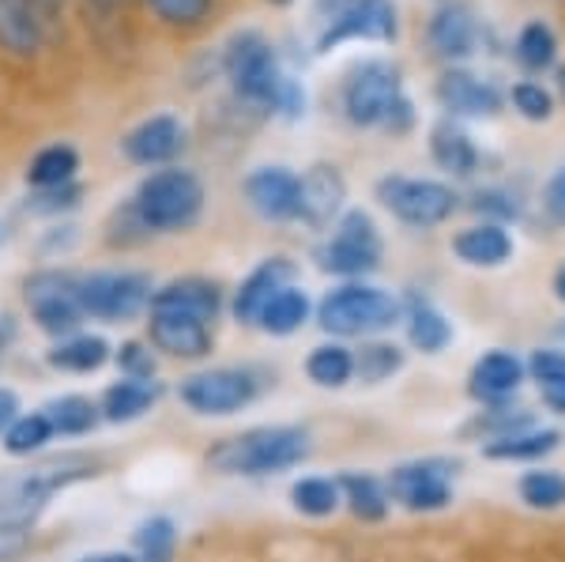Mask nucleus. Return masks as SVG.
<instances>
[{
	"instance_id": "obj_56",
	"label": "nucleus",
	"mask_w": 565,
	"mask_h": 562,
	"mask_svg": "<svg viewBox=\"0 0 565 562\" xmlns=\"http://www.w3.org/2000/svg\"><path fill=\"white\" fill-rule=\"evenodd\" d=\"M0 359H4V340H0Z\"/></svg>"
},
{
	"instance_id": "obj_30",
	"label": "nucleus",
	"mask_w": 565,
	"mask_h": 562,
	"mask_svg": "<svg viewBox=\"0 0 565 562\" xmlns=\"http://www.w3.org/2000/svg\"><path fill=\"white\" fill-rule=\"evenodd\" d=\"M340 491H343V502L351 506V513L359 521H381L388 513V491L377 476H366V473H348L340 479Z\"/></svg>"
},
{
	"instance_id": "obj_51",
	"label": "nucleus",
	"mask_w": 565,
	"mask_h": 562,
	"mask_svg": "<svg viewBox=\"0 0 565 562\" xmlns=\"http://www.w3.org/2000/svg\"><path fill=\"white\" fill-rule=\"evenodd\" d=\"M20 415V396L12 393V389H0V434L8 431V423Z\"/></svg>"
},
{
	"instance_id": "obj_39",
	"label": "nucleus",
	"mask_w": 565,
	"mask_h": 562,
	"mask_svg": "<svg viewBox=\"0 0 565 562\" xmlns=\"http://www.w3.org/2000/svg\"><path fill=\"white\" fill-rule=\"evenodd\" d=\"M174 548H178V529L170 518H151L136 532L140 562H174Z\"/></svg>"
},
{
	"instance_id": "obj_58",
	"label": "nucleus",
	"mask_w": 565,
	"mask_h": 562,
	"mask_svg": "<svg viewBox=\"0 0 565 562\" xmlns=\"http://www.w3.org/2000/svg\"><path fill=\"white\" fill-rule=\"evenodd\" d=\"M276 4H287V0H276Z\"/></svg>"
},
{
	"instance_id": "obj_12",
	"label": "nucleus",
	"mask_w": 565,
	"mask_h": 562,
	"mask_svg": "<svg viewBox=\"0 0 565 562\" xmlns=\"http://www.w3.org/2000/svg\"><path fill=\"white\" fill-rule=\"evenodd\" d=\"M181 401L196 415H234L245 404L257 401V378L249 370L234 367L204 370V374H193L181 382Z\"/></svg>"
},
{
	"instance_id": "obj_24",
	"label": "nucleus",
	"mask_w": 565,
	"mask_h": 562,
	"mask_svg": "<svg viewBox=\"0 0 565 562\" xmlns=\"http://www.w3.org/2000/svg\"><path fill=\"white\" fill-rule=\"evenodd\" d=\"M479 26L471 20V12L463 4H449L430 20V45L441 57H468L476 50Z\"/></svg>"
},
{
	"instance_id": "obj_46",
	"label": "nucleus",
	"mask_w": 565,
	"mask_h": 562,
	"mask_svg": "<svg viewBox=\"0 0 565 562\" xmlns=\"http://www.w3.org/2000/svg\"><path fill=\"white\" fill-rule=\"evenodd\" d=\"M31 551V529H8L0 524V562H20Z\"/></svg>"
},
{
	"instance_id": "obj_54",
	"label": "nucleus",
	"mask_w": 565,
	"mask_h": 562,
	"mask_svg": "<svg viewBox=\"0 0 565 562\" xmlns=\"http://www.w3.org/2000/svg\"><path fill=\"white\" fill-rule=\"evenodd\" d=\"M34 8H39V12H42V20H45V15H53V12H57V0H34Z\"/></svg>"
},
{
	"instance_id": "obj_29",
	"label": "nucleus",
	"mask_w": 565,
	"mask_h": 562,
	"mask_svg": "<svg viewBox=\"0 0 565 562\" xmlns=\"http://www.w3.org/2000/svg\"><path fill=\"white\" fill-rule=\"evenodd\" d=\"M76 170H79L76 148H68V144H50V148H42L39 156L31 159L26 181H31L34 189H61V185H72Z\"/></svg>"
},
{
	"instance_id": "obj_6",
	"label": "nucleus",
	"mask_w": 565,
	"mask_h": 562,
	"mask_svg": "<svg viewBox=\"0 0 565 562\" xmlns=\"http://www.w3.org/2000/svg\"><path fill=\"white\" fill-rule=\"evenodd\" d=\"M377 201L407 226H437L457 212V193L430 178H381Z\"/></svg>"
},
{
	"instance_id": "obj_13",
	"label": "nucleus",
	"mask_w": 565,
	"mask_h": 562,
	"mask_svg": "<svg viewBox=\"0 0 565 562\" xmlns=\"http://www.w3.org/2000/svg\"><path fill=\"white\" fill-rule=\"evenodd\" d=\"M298 193H302V181L287 167H260L245 178V201L253 204L260 220L271 223L298 220Z\"/></svg>"
},
{
	"instance_id": "obj_1",
	"label": "nucleus",
	"mask_w": 565,
	"mask_h": 562,
	"mask_svg": "<svg viewBox=\"0 0 565 562\" xmlns=\"http://www.w3.org/2000/svg\"><path fill=\"white\" fill-rule=\"evenodd\" d=\"M87 476H95V465L87 457H79V453H65V457H53L45 465L0 476V524H8V529H31L42 518V510L50 506L53 495Z\"/></svg>"
},
{
	"instance_id": "obj_45",
	"label": "nucleus",
	"mask_w": 565,
	"mask_h": 562,
	"mask_svg": "<svg viewBox=\"0 0 565 562\" xmlns=\"http://www.w3.org/2000/svg\"><path fill=\"white\" fill-rule=\"evenodd\" d=\"M527 367V374L535 378V382H554V378H565V351L558 348H540V351H532V359L524 362Z\"/></svg>"
},
{
	"instance_id": "obj_23",
	"label": "nucleus",
	"mask_w": 565,
	"mask_h": 562,
	"mask_svg": "<svg viewBox=\"0 0 565 562\" xmlns=\"http://www.w3.org/2000/svg\"><path fill=\"white\" fill-rule=\"evenodd\" d=\"M452 253L471 268H498L513 257V238L501 223H476L452 238Z\"/></svg>"
},
{
	"instance_id": "obj_18",
	"label": "nucleus",
	"mask_w": 565,
	"mask_h": 562,
	"mask_svg": "<svg viewBox=\"0 0 565 562\" xmlns=\"http://www.w3.org/2000/svg\"><path fill=\"white\" fill-rule=\"evenodd\" d=\"M295 276H298L295 261H287V257L264 261L260 268H253L249 276L242 279L238 295H234V317L245 321V325H257L260 314H264V306H268L271 298L282 291V287L295 284Z\"/></svg>"
},
{
	"instance_id": "obj_50",
	"label": "nucleus",
	"mask_w": 565,
	"mask_h": 562,
	"mask_svg": "<svg viewBox=\"0 0 565 562\" xmlns=\"http://www.w3.org/2000/svg\"><path fill=\"white\" fill-rule=\"evenodd\" d=\"M476 201H479L476 204L479 212L487 208V212H498L501 220H513V215H516V204H501V201H509V197H501V193H479Z\"/></svg>"
},
{
	"instance_id": "obj_52",
	"label": "nucleus",
	"mask_w": 565,
	"mask_h": 562,
	"mask_svg": "<svg viewBox=\"0 0 565 562\" xmlns=\"http://www.w3.org/2000/svg\"><path fill=\"white\" fill-rule=\"evenodd\" d=\"M79 562H136V559L121 555V551H106V555H90V559H79Z\"/></svg>"
},
{
	"instance_id": "obj_37",
	"label": "nucleus",
	"mask_w": 565,
	"mask_h": 562,
	"mask_svg": "<svg viewBox=\"0 0 565 562\" xmlns=\"http://www.w3.org/2000/svg\"><path fill=\"white\" fill-rule=\"evenodd\" d=\"M558 57V39L546 23H527L521 34H516V61L527 72H543L554 65Z\"/></svg>"
},
{
	"instance_id": "obj_26",
	"label": "nucleus",
	"mask_w": 565,
	"mask_h": 562,
	"mask_svg": "<svg viewBox=\"0 0 565 562\" xmlns=\"http://www.w3.org/2000/svg\"><path fill=\"white\" fill-rule=\"evenodd\" d=\"M430 151H434L437 167L449 170V174H457V178L476 174V167H479V151H476V144H471V136L457 129L452 121L437 125L430 132Z\"/></svg>"
},
{
	"instance_id": "obj_11",
	"label": "nucleus",
	"mask_w": 565,
	"mask_h": 562,
	"mask_svg": "<svg viewBox=\"0 0 565 562\" xmlns=\"http://www.w3.org/2000/svg\"><path fill=\"white\" fill-rule=\"evenodd\" d=\"M381 265V234L366 212H348L321 250V268L335 276H366Z\"/></svg>"
},
{
	"instance_id": "obj_44",
	"label": "nucleus",
	"mask_w": 565,
	"mask_h": 562,
	"mask_svg": "<svg viewBox=\"0 0 565 562\" xmlns=\"http://www.w3.org/2000/svg\"><path fill=\"white\" fill-rule=\"evenodd\" d=\"M117 367H121L125 378H132V382H151L154 378V356L151 348H143V343H125L121 351H117Z\"/></svg>"
},
{
	"instance_id": "obj_10",
	"label": "nucleus",
	"mask_w": 565,
	"mask_h": 562,
	"mask_svg": "<svg viewBox=\"0 0 565 562\" xmlns=\"http://www.w3.org/2000/svg\"><path fill=\"white\" fill-rule=\"evenodd\" d=\"M23 291L42 332H50V337H72L79 329V321H84L79 276H72V272H34Z\"/></svg>"
},
{
	"instance_id": "obj_38",
	"label": "nucleus",
	"mask_w": 565,
	"mask_h": 562,
	"mask_svg": "<svg viewBox=\"0 0 565 562\" xmlns=\"http://www.w3.org/2000/svg\"><path fill=\"white\" fill-rule=\"evenodd\" d=\"M42 412L53 423V434H87L98 423V407L87 396H61V401H53Z\"/></svg>"
},
{
	"instance_id": "obj_8",
	"label": "nucleus",
	"mask_w": 565,
	"mask_h": 562,
	"mask_svg": "<svg viewBox=\"0 0 565 562\" xmlns=\"http://www.w3.org/2000/svg\"><path fill=\"white\" fill-rule=\"evenodd\" d=\"M452 476H457V460L426 457L392 468L385 479V491L392 502L407 506L412 513H434L452 502Z\"/></svg>"
},
{
	"instance_id": "obj_9",
	"label": "nucleus",
	"mask_w": 565,
	"mask_h": 562,
	"mask_svg": "<svg viewBox=\"0 0 565 562\" xmlns=\"http://www.w3.org/2000/svg\"><path fill=\"white\" fill-rule=\"evenodd\" d=\"M404 98L407 95H404V84H399V72L385 65V61H370V65H362L348 79V87H343V110H348L351 121L362 125V129H373V125L385 129L392 110H396Z\"/></svg>"
},
{
	"instance_id": "obj_34",
	"label": "nucleus",
	"mask_w": 565,
	"mask_h": 562,
	"mask_svg": "<svg viewBox=\"0 0 565 562\" xmlns=\"http://www.w3.org/2000/svg\"><path fill=\"white\" fill-rule=\"evenodd\" d=\"M290 502H295V510L306 513V518H328V513H335V506L343 502L340 479H324V476L298 479V484L290 487Z\"/></svg>"
},
{
	"instance_id": "obj_42",
	"label": "nucleus",
	"mask_w": 565,
	"mask_h": 562,
	"mask_svg": "<svg viewBox=\"0 0 565 562\" xmlns=\"http://www.w3.org/2000/svg\"><path fill=\"white\" fill-rule=\"evenodd\" d=\"M148 8L170 26H200L212 15L215 0H148Z\"/></svg>"
},
{
	"instance_id": "obj_33",
	"label": "nucleus",
	"mask_w": 565,
	"mask_h": 562,
	"mask_svg": "<svg viewBox=\"0 0 565 562\" xmlns=\"http://www.w3.org/2000/svg\"><path fill=\"white\" fill-rule=\"evenodd\" d=\"M109 359V343L103 337H68L50 351V367L68 374H90Z\"/></svg>"
},
{
	"instance_id": "obj_19",
	"label": "nucleus",
	"mask_w": 565,
	"mask_h": 562,
	"mask_svg": "<svg viewBox=\"0 0 565 562\" xmlns=\"http://www.w3.org/2000/svg\"><path fill=\"white\" fill-rule=\"evenodd\" d=\"M527 374V367L513 351H487L468 374V393L476 396L479 404H505L509 396L521 389Z\"/></svg>"
},
{
	"instance_id": "obj_47",
	"label": "nucleus",
	"mask_w": 565,
	"mask_h": 562,
	"mask_svg": "<svg viewBox=\"0 0 565 562\" xmlns=\"http://www.w3.org/2000/svg\"><path fill=\"white\" fill-rule=\"evenodd\" d=\"M543 208L554 223H565V167L546 181V193H543Z\"/></svg>"
},
{
	"instance_id": "obj_3",
	"label": "nucleus",
	"mask_w": 565,
	"mask_h": 562,
	"mask_svg": "<svg viewBox=\"0 0 565 562\" xmlns=\"http://www.w3.org/2000/svg\"><path fill=\"white\" fill-rule=\"evenodd\" d=\"M132 212L140 226L159 234H174V231H189L200 212H204V185L193 170H154L140 181L132 197Z\"/></svg>"
},
{
	"instance_id": "obj_7",
	"label": "nucleus",
	"mask_w": 565,
	"mask_h": 562,
	"mask_svg": "<svg viewBox=\"0 0 565 562\" xmlns=\"http://www.w3.org/2000/svg\"><path fill=\"white\" fill-rule=\"evenodd\" d=\"M151 279L140 272H95L79 276V306L84 317L98 321H129L151 306Z\"/></svg>"
},
{
	"instance_id": "obj_35",
	"label": "nucleus",
	"mask_w": 565,
	"mask_h": 562,
	"mask_svg": "<svg viewBox=\"0 0 565 562\" xmlns=\"http://www.w3.org/2000/svg\"><path fill=\"white\" fill-rule=\"evenodd\" d=\"M50 438H53V423L45 420V412H26L8 423L4 449L12 453V457H31V453H39Z\"/></svg>"
},
{
	"instance_id": "obj_36",
	"label": "nucleus",
	"mask_w": 565,
	"mask_h": 562,
	"mask_svg": "<svg viewBox=\"0 0 565 562\" xmlns=\"http://www.w3.org/2000/svg\"><path fill=\"white\" fill-rule=\"evenodd\" d=\"M404 367V351L396 348V343H362L359 356H354V374H359V382L366 385H377V382H388L396 370Z\"/></svg>"
},
{
	"instance_id": "obj_20",
	"label": "nucleus",
	"mask_w": 565,
	"mask_h": 562,
	"mask_svg": "<svg viewBox=\"0 0 565 562\" xmlns=\"http://www.w3.org/2000/svg\"><path fill=\"white\" fill-rule=\"evenodd\" d=\"M437 103L457 117H494L501 110V95L494 91V84L460 68L445 72L437 79Z\"/></svg>"
},
{
	"instance_id": "obj_48",
	"label": "nucleus",
	"mask_w": 565,
	"mask_h": 562,
	"mask_svg": "<svg viewBox=\"0 0 565 562\" xmlns=\"http://www.w3.org/2000/svg\"><path fill=\"white\" fill-rule=\"evenodd\" d=\"M540 393H543V404L551 407V412L565 415V378H554V382H543V385H540Z\"/></svg>"
},
{
	"instance_id": "obj_40",
	"label": "nucleus",
	"mask_w": 565,
	"mask_h": 562,
	"mask_svg": "<svg viewBox=\"0 0 565 562\" xmlns=\"http://www.w3.org/2000/svg\"><path fill=\"white\" fill-rule=\"evenodd\" d=\"M532 427V412H524V407H501L494 404L490 412H482L476 423H468L463 434H479L482 442H494V438H505V434H516V431H527Z\"/></svg>"
},
{
	"instance_id": "obj_17",
	"label": "nucleus",
	"mask_w": 565,
	"mask_h": 562,
	"mask_svg": "<svg viewBox=\"0 0 565 562\" xmlns=\"http://www.w3.org/2000/svg\"><path fill=\"white\" fill-rule=\"evenodd\" d=\"M181 148H185V125L170 114H154L125 136V156L140 167H162V162L178 159Z\"/></svg>"
},
{
	"instance_id": "obj_32",
	"label": "nucleus",
	"mask_w": 565,
	"mask_h": 562,
	"mask_svg": "<svg viewBox=\"0 0 565 562\" xmlns=\"http://www.w3.org/2000/svg\"><path fill=\"white\" fill-rule=\"evenodd\" d=\"M306 374H309V382L321 389L348 385L354 378V351H348L343 343H321V348L309 351Z\"/></svg>"
},
{
	"instance_id": "obj_4",
	"label": "nucleus",
	"mask_w": 565,
	"mask_h": 562,
	"mask_svg": "<svg viewBox=\"0 0 565 562\" xmlns=\"http://www.w3.org/2000/svg\"><path fill=\"white\" fill-rule=\"evenodd\" d=\"M399 303L388 291L366 284H348L335 287L321 298L317 306V321L332 337H373V332H385L396 325Z\"/></svg>"
},
{
	"instance_id": "obj_15",
	"label": "nucleus",
	"mask_w": 565,
	"mask_h": 562,
	"mask_svg": "<svg viewBox=\"0 0 565 562\" xmlns=\"http://www.w3.org/2000/svg\"><path fill=\"white\" fill-rule=\"evenodd\" d=\"M351 39L392 42L396 39V8H392L388 0H366V4H359L354 12L324 23V34H321V42H317V50L328 53L332 45L351 42Z\"/></svg>"
},
{
	"instance_id": "obj_41",
	"label": "nucleus",
	"mask_w": 565,
	"mask_h": 562,
	"mask_svg": "<svg viewBox=\"0 0 565 562\" xmlns=\"http://www.w3.org/2000/svg\"><path fill=\"white\" fill-rule=\"evenodd\" d=\"M521 498L532 510H558V506H565V476L551 473V468L527 473L521 479Z\"/></svg>"
},
{
	"instance_id": "obj_16",
	"label": "nucleus",
	"mask_w": 565,
	"mask_h": 562,
	"mask_svg": "<svg viewBox=\"0 0 565 562\" xmlns=\"http://www.w3.org/2000/svg\"><path fill=\"white\" fill-rule=\"evenodd\" d=\"M302 193H298V220L309 226H328L340 215L343 201H348V181L332 162H317L309 167L302 178Z\"/></svg>"
},
{
	"instance_id": "obj_59",
	"label": "nucleus",
	"mask_w": 565,
	"mask_h": 562,
	"mask_svg": "<svg viewBox=\"0 0 565 562\" xmlns=\"http://www.w3.org/2000/svg\"><path fill=\"white\" fill-rule=\"evenodd\" d=\"M106 4H117V0H106Z\"/></svg>"
},
{
	"instance_id": "obj_31",
	"label": "nucleus",
	"mask_w": 565,
	"mask_h": 562,
	"mask_svg": "<svg viewBox=\"0 0 565 562\" xmlns=\"http://www.w3.org/2000/svg\"><path fill=\"white\" fill-rule=\"evenodd\" d=\"M306 321H309V298H306V291H298V287L290 284L264 306L257 325L264 332H271V337H290V332H298Z\"/></svg>"
},
{
	"instance_id": "obj_27",
	"label": "nucleus",
	"mask_w": 565,
	"mask_h": 562,
	"mask_svg": "<svg viewBox=\"0 0 565 562\" xmlns=\"http://www.w3.org/2000/svg\"><path fill=\"white\" fill-rule=\"evenodd\" d=\"M562 446V431H516V434H505V438H494L482 446V457L490 460H543L546 453H554Z\"/></svg>"
},
{
	"instance_id": "obj_21",
	"label": "nucleus",
	"mask_w": 565,
	"mask_h": 562,
	"mask_svg": "<svg viewBox=\"0 0 565 562\" xmlns=\"http://www.w3.org/2000/svg\"><path fill=\"white\" fill-rule=\"evenodd\" d=\"M45 42V20L34 0H0V50L12 57H34Z\"/></svg>"
},
{
	"instance_id": "obj_43",
	"label": "nucleus",
	"mask_w": 565,
	"mask_h": 562,
	"mask_svg": "<svg viewBox=\"0 0 565 562\" xmlns=\"http://www.w3.org/2000/svg\"><path fill=\"white\" fill-rule=\"evenodd\" d=\"M509 98H513V110L527 121H546L554 114V95L543 84H532V79H521Z\"/></svg>"
},
{
	"instance_id": "obj_5",
	"label": "nucleus",
	"mask_w": 565,
	"mask_h": 562,
	"mask_svg": "<svg viewBox=\"0 0 565 562\" xmlns=\"http://www.w3.org/2000/svg\"><path fill=\"white\" fill-rule=\"evenodd\" d=\"M226 76H231L234 91L253 106H276L282 91V72L271 53V45L260 39L257 31H245L226 50Z\"/></svg>"
},
{
	"instance_id": "obj_28",
	"label": "nucleus",
	"mask_w": 565,
	"mask_h": 562,
	"mask_svg": "<svg viewBox=\"0 0 565 562\" xmlns=\"http://www.w3.org/2000/svg\"><path fill=\"white\" fill-rule=\"evenodd\" d=\"M407 340H412L415 351L423 356H437L452 343V325L437 306L430 303H415L412 314H407Z\"/></svg>"
},
{
	"instance_id": "obj_22",
	"label": "nucleus",
	"mask_w": 565,
	"mask_h": 562,
	"mask_svg": "<svg viewBox=\"0 0 565 562\" xmlns=\"http://www.w3.org/2000/svg\"><path fill=\"white\" fill-rule=\"evenodd\" d=\"M148 310H178V314H189V317H200V321L215 325L218 310H223V291H218L212 279H200V276L174 279V284L159 287V291L151 295Z\"/></svg>"
},
{
	"instance_id": "obj_57",
	"label": "nucleus",
	"mask_w": 565,
	"mask_h": 562,
	"mask_svg": "<svg viewBox=\"0 0 565 562\" xmlns=\"http://www.w3.org/2000/svg\"><path fill=\"white\" fill-rule=\"evenodd\" d=\"M558 332H562V337H565V325H562V329H558Z\"/></svg>"
},
{
	"instance_id": "obj_55",
	"label": "nucleus",
	"mask_w": 565,
	"mask_h": 562,
	"mask_svg": "<svg viewBox=\"0 0 565 562\" xmlns=\"http://www.w3.org/2000/svg\"><path fill=\"white\" fill-rule=\"evenodd\" d=\"M558 95L565 98V68H558Z\"/></svg>"
},
{
	"instance_id": "obj_25",
	"label": "nucleus",
	"mask_w": 565,
	"mask_h": 562,
	"mask_svg": "<svg viewBox=\"0 0 565 562\" xmlns=\"http://www.w3.org/2000/svg\"><path fill=\"white\" fill-rule=\"evenodd\" d=\"M159 393L162 389L154 382H132V378H125V382L106 389L98 412H103V420H109V423H132L151 412L154 401H159Z\"/></svg>"
},
{
	"instance_id": "obj_49",
	"label": "nucleus",
	"mask_w": 565,
	"mask_h": 562,
	"mask_svg": "<svg viewBox=\"0 0 565 562\" xmlns=\"http://www.w3.org/2000/svg\"><path fill=\"white\" fill-rule=\"evenodd\" d=\"M359 4H366V0H321V4H317V12H321L324 23H332V20H340V15L354 12Z\"/></svg>"
},
{
	"instance_id": "obj_2",
	"label": "nucleus",
	"mask_w": 565,
	"mask_h": 562,
	"mask_svg": "<svg viewBox=\"0 0 565 562\" xmlns=\"http://www.w3.org/2000/svg\"><path fill=\"white\" fill-rule=\"evenodd\" d=\"M309 457V434L302 427H257L226 438L207 453V465L223 476H268L295 468Z\"/></svg>"
},
{
	"instance_id": "obj_14",
	"label": "nucleus",
	"mask_w": 565,
	"mask_h": 562,
	"mask_svg": "<svg viewBox=\"0 0 565 562\" xmlns=\"http://www.w3.org/2000/svg\"><path fill=\"white\" fill-rule=\"evenodd\" d=\"M151 343L174 359H204L215 343L212 321L178 314V310H151Z\"/></svg>"
},
{
	"instance_id": "obj_53",
	"label": "nucleus",
	"mask_w": 565,
	"mask_h": 562,
	"mask_svg": "<svg viewBox=\"0 0 565 562\" xmlns=\"http://www.w3.org/2000/svg\"><path fill=\"white\" fill-rule=\"evenodd\" d=\"M554 295H558L562 303H565V265H562L558 272H554Z\"/></svg>"
}]
</instances>
